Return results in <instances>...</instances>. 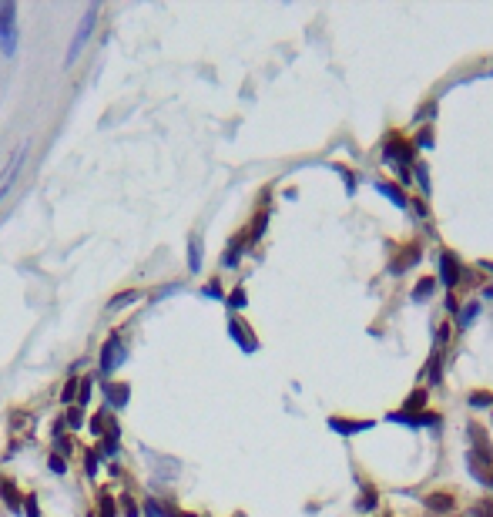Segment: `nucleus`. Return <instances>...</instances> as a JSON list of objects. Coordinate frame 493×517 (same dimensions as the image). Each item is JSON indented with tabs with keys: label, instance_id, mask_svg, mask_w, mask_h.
<instances>
[{
	"label": "nucleus",
	"instance_id": "obj_3",
	"mask_svg": "<svg viewBox=\"0 0 493 517\" xmlns=\"http://www.w3.org/2000/svg\"><path fill=\"white\" fill-rule=\"evenodd\" d=\"M467 430H470V450H467V460L476 463V467H487V470H490L493 467V443H490V437H487V430H483L480 423H470Z\"/></svg>",
	"mask_w": 493,
	"mask_h": 517
},
{
	"label": "nucleus",
	"instance_id": "obj_24",
	"mask_svg": "<svg viewBox=\"0 0 493 517\" xmlns=\"http://www.w3.org/2000/svg\"><path fill=\"white\" fill-rule=\"evenodd\" d=\"M470 406H474V410H490V406H493V393H487V390L470 393Z\"/></svg>",
	"mask_w": 493,
	"mask_h": 517
},
{
	"label": "nucleus",
	"instance_id": "obj_1",
	"mask_svg": "<svg viewBox=\"0 0 493 517\" xmlns=\"http://www.w3.org/2000/svg\"><path fill=\"white\" fill-rule=\"evenodd\" d=\"M382 161L396 168V178L399 185H413V141L399 138V134H389L382 141Z\"/></svg>",
	"mask_w": 493,
	"mask_h": 517
},
{
	"label": "nucleus",
	"instance_id": "obj_4",
	"mask_svg": "<svg viewBox=\"0 0 493 517\" xmlns=\"http://www.w3.org/2000/svg\"><path fill=\"white\" fill-rule=\"evenodd\" d=\"M97 14H101V7H97V3H91V7H88V14L81 17V24H77V34H74V40H71V47H67V58H64V64H67V67H71V64L81 58L84 44L91 40V34H95V24H97Z\"/></svg>",
	"mask_w": 493,
	"mask_h": 517
},
{
	"label": "nucleus",
	"instance_id": "obj_34",
	"mask_svg": "<svg viewBox=\"0 0 493 517\" xmlns=\"http://www.w3.org/2000/svg\"><path fill=\"white\" fill-rule=\"evenodd\" d=\"M97 460H101V454H97V450L84 454V474H88V477H95V474H97Z\"/></svg>",
	"mask_w": 493,
	"mask_h": 517
},
{
	"label": "nucleus",
	"instance_id": "obj_15",
	"mask_svg": "<svg viewBox=\"0 0 493 517\" xmlns=\"http://www.w3.org/2000/svg\"><path fill=\"white\" fill-rule=\"evenodd\" d=\"M433 289H437V276H423L417 286H413V296H410V299H413V303H426V299L433 296Z\"/></svg>",
	"mask_w": 493,
	"mask_h": 517
},
{
	"label": "nucleus",
	"instance_id": "obj_26",
	"mask_svg": "<svg viewBox=\"0 0 493 517\" xmlns=\"http://www.w3.org/2000/svg\"><path fill=\"white\" fill-rule=\"evenodd\" d=\"M77 390H81V376H71V380L64 383V390H60V400H64V403H74L77 400Z\"/></svg>",
	"mask_w": 493,
	"mask_h": 517
},
{
	"label": "nucleus",
	"instance_id": "obj_42",
	"mask_svg": "<svg viewBox=\"0 0 493 517\" xmlns=\"http://www.w3.org/2000/svg\"><path fill=\"white\" fill-rule=\"evenodd\" d=\"M474 511H476V517H493V504H487V500H483V504H476Z\"/></svg>",
	"mask_w": 493,
	"mask_h": 517
},
{
	"label": "nucleus",
	"instance_id": "obj_43",
	"mask_svg": "<svg viewBox=\"0 0 493 517\" xmlns=\"http://www.w3.org/2000/svg\"><path fill=\"white\" fill-rule=\"evenodd\" d=\"M433 336H437V346H446V340H450V329H446V326H439Z\"/></svg>",
	"mask_w": 493,
	"mask_h": 517
},
{
	"label": "nucleus",
	"instance_id": "obj_14",
	"mask_svg": "<svg viewBox=\"0 0 493 517\" xmlns=\"http://www.w3.org/2000/svg\"><path fill=\"white\" fill-rule=\"evenodd\" d=\"M202 259H205L202 235H191V239H188V272H202Z\"/></svg>",
	"mask_w": 493,
	"mask_h": 517
},
{
	"label": "nucleus",
	"instance_id": "obj_22",
	"mask_svg": "<svg viewBox=\"0 0 493 517\" xmlns=\"http://www.w3.org/2000/svg\"><path fill=\"white\" fill-rule=\"evenodd\" d=\"M476 316H480V303H470L467 309H460V316H456V326H460V329H467V326L474 323Z\"/></svg>",
	"mask_w": 493,
	"mask_h": 517
},
{
	"label": "nucleus",
	"instance_id": "obj_36",
	"mask_svg": "<svg viewBox=\"0 0 493 517\" xmlns=\"http://www.w3.org/2000/svg\"><path fill=\"white\" fill-rule=\"evenodd\" d=\"M24 517H40V507H38V498H34V494L24 498Z\"/></svg>",
	"mask_w": 493,
	"mask_h": 517
},
{
	"label": "nucleus",
	"instance_id": "obj_6",
	"mask_svg": "<svg viewBox=\"0 0 493 517\" xmlns=\"http://www.w3.org/2000/svg\"><path fill=\"white\" fill-rule=\"evenodd\" d=\"M389 423H399V427H410V430H423V427H437L439 430V413H430V410H423V413H403V410H396V413H389L386 417Z\"/></svg>",
	"mask_w": 493,
	"mask_h": 517
},
{
	"label": "nucleus",
	"instance_id": "obj_31",
	"mask_svg": "<svg viewBox=\"0 0 493 517\" xmlns=\"http://www.w3.org/2000/svg\"><path fill=\"white\" fill-rule=\"evenodd\" d=\"M268 229V212H259V218H255V229H252V242H259Z\"/></svg>",
	"mask_w": 493,
	"mask_h": 517
},
{
	"label": "nucleus",
	"instance_id": "obj_11",
	"mask_svg": "<svg viewBox=\"0 0 493 517\" xmlns=\"http://www.w3.org/2000/svg\"><path fill=\"white\" fill-rule=\"evenodd\" d=\"M373 189H376V192L382 195V198H386V202H393V205H396V209H410V198H406V195H403V189H399L396 182H376V185H373Z\"/></svg>",
	"mask_w": 493,
	"mask_h": 517
},
{
	"label": "nucleus",
	"instance_id": "obj_20",
	"mask_svg": "<svg viewBox=\"0 0 493 517\" xmlns=\"http://www.w3.org/2000/svg\"><path fill=\"white\" fill-rule=\"evenodd\" d=\"M138 299H141V292H138V289H128V292H118V296H114L111 303H108V309H124V306H131V303H138Z\"/></svg>",
	"mask_w": 493,
	"mask_h": 517
},
{
	"label": "nucleus",
	"instance_id": "obj_37",
	"mask_svg": "<svg viewBox=\"0 0 493 517\" xmlns=\"http://www.w3.org/2000/svg\"><path fill=\"white\" fill-rule=\"evenodd\" d=\"M145 511H148V517H168V514H165V507H161L154 498L145 500Z\"/></svg>",
	"mask_w": 493,
	"mask_h": 517
},
{
	"label": "nucleus",
	"instance_id": "obj_50",
	"mask_svg": "<svg viewBox=\"0 0 493 517\" xmlns=\"http://www.w3.org/2000/svg\"><path fill=\"white\" fill-rule=\"evenodd\" d=\"M168 517H175V514H168Z\"/></svg>",
	"mask_w": 493,
	"mask_h": 517
},
{
	"label": "nucleus",
	"instance_id": "obj_17",
	"mask_svg": "<svg viewBox=\"0 0 493 517\" xmlns=\"http://www.w3.org/2000/svg\"><path fill=\"white\" fill-rule=\"evenodd\" d=\"M0 498L10 504V511H14V514H24V498L14 491V484H3V480H0Z\"/></svg>",
	"mask_w": 493,
	"mask_h": 517
},
{
	"label": "nucleus",
	"instance_id": "obj_38",
	"mask_svg": "<svg viewBox=\"0 0 493 517\" xmlns=\"http://www.w3.org/2000/svg\"><path fill=\"white\" fill-rule=\"evenodd\" d=\"M67 427H74V430H81V427H84V413H81V410H67Z\"/></svg>",
	"mask_w": 493,
	"mask_h": 517
},
{
	"label": "nucleus",
	"instance_id": "obj_28",
	"mask_svg": "<svg viewBox=\"0 0 493 517\" xmlns=\"http://www.w3.org/2000/svg\"><path fill=\"white\" fill-rule=\"evenodd\" d=\"M91 390H95V376H81V390H77V403H81V406H88Z\"/></svg>",
	"mask_w": 493,
	"mask_h": 517
},
{
	"label": "nucleus",
	"instance_id": "obj_27",
	"mask_svg": "<svg viewBox=\"0 0 493 517\" xmlns=\"http://www.w3.org/2000/svg\"><path fill=\"white\" fill-rule=\"evenodd\" d=\"M118 507H121L124 517H141V511H138V504H134L131 494H121V498H118Z\"/></svg>",
	"mask_w": 493,
	"mask_h": 517
},
{
	"label": "nucleus",
	"instance_id": "obj_8",
	"mask_svg": "<svg viewBox=\"0 0 493 517\" xmlns=\"http://www.w3.org/2000/svg\"><path fill=\"white\" fill-rule=\"evenodd\" d=\"M124 363V349H121V336L118 333H111L108 336V343L101 346V373L104 376H111L118 366Z\"/></svg>",
	"mask_w": 493,
	"mask_h": 517
},
{
	"label": "nucleus",
	"instance_id": "obj_23",
	"mask_svg": "<svg viewBox=\"0 0 493 517\" xmlns=\"http://www.w3.org/2000/svg\"><path fill=\"white\" fill-rule=\"evenodd\" d=\"M437 145V138H433V128H419L417 132V141H413V148H423V152H430Z\"/></svg>",
	"mask_w": 493,
	"mask_h": 517
},
{
	"label": "nucleus",
	"instance_id": "obj_19",
	"mask_svg": "<svg viewBox=\"0 0 493 517\" xmlns=\"http://www.w3.org/2000/svg\"><path fill=\"white\" fill-rule=\"evenodd\" d=\"M413 178L419 182V192L433 195V189H430V165H426V161H417V165H413Z\"/></svg>",
	"mask_w": 493,
	"mask_h": 517
},
{
	"label": "nucleus",
	"instance_id": "obj_47",
	"mask_svg": "<svg viewBox=\"0 0 493 517\" xmlns=\"http://www.w3.org/2000/svg\"><path fill=\"white\" fill-rule=\"evenodd\" d=\"M483 299H493V286H487V289H483Z\"/></svg>",
	"mask_w": 493,
	"mask_h": 517
},
{
	"label": "nucleus",
	"instance_id": "obj_29",
	"mask_svg": "<svg viewBox=\"0 0 493 517\" xmlns=\"http://www.w3.org/2000/svg\"><path fill=\"white\" fill-rule=\"evenodd\" d=\"M20 161H24V152L17 154V161H14V168H10V178H7V185H0V202L7 198V192H10V189H14V178L20 175Z\"/></svg>",
	"mask_w": 493,
	"mask_h": 517
},
{
	"label": "nucleus",
	"instance_id": "obj_5",
	"mask_svg": "<svg viewBox=\"0 0 493 517\" xmlns=\"http://www.w3.org/2000/svg\"><path fill=\"white\" fill-rule=\"evenodd\" d=\"M463 262L456 259V252H450V249H439L437 252V279L443 283V286L453 292L456 286H460V279H463Z\"/></svg>",
	"mask_w": 493,
	"mask_h": 517
},
{
	"label": "nucleus",
	"instance_id": "obj_32",
	"mask_svg": "<svg viewBox=\"0 0 493 517\" xmlns=\"http://www.w3.org/2000/svg\"><path fill=\"white\" fill-rule=\"evenodd\" d=\"M225 303H228V309H245V306H248V299H245V289L239 286V289H235V292H232V296H228V299H225Z\"/></svg>",
	"mask_w": 493,
	"mask_h": 517
},
{
	"label": "nucleus",
	"instance_id": "obj_25",
	"mask_svg": "<svg viewBox=\"0 0 493 517\" xmlns=\"http://www.w3.org/2000/svg\"><path fill=\"white\" fill-rule=\"evenodd\" d=\"M426 507H430V511H453V498L433 494V498H426Z\"/></svg>",
	"mask_w": 493,
	"mask_h": 517
},
{
	"label": "nucleus",
	"instance_id": "obj_2",
	"mask_svg": "<svg viewBox=\"0 0 493 517\" xmlns=\"http://www.w3.org/2000/svg\"><path fill=\"white\" fill-rule=\"evenodd\" d=\"M17 3H0V54L17 58Z\"/></svg>",
	"mask_w": 493,
	"mask_h": 517
},
{
	"label": "nucleus",
	"instance_id": "obj_33",
	"mask_svg": "<svg viewBox=\"0 0 493 517\" xmlns=\"http://www.w3.org/2000/svg\"><path fill=\"white\" fill-rule=\"evenodd\" d=\"M47 470H51V474H64V470H67V460L60 457V454H51V457H47Z\"/></svg>",
	"mask_w": 493,
	"mask_h": 517
},
{
	"label": "nucleus",
	"instance_id": "obj_40",
	"mask_svg": "<svg viewBox=\"0 0 493 517\" xmlns=\"http://www.w3.org/2000/svg\"><path fill=\"white\" fill-rule=\"evenodd\" d=\"M202 296H209V299H222V303H225V296H222V289H218V283H209V286L202 289Z\"/></svg>",
	"mask_w": 493,
	"mask_h": 517
},
{
	"label": "nucleus",
	"instance_id": "obj_10",
	"mask_svg": "<svg viewBox=\"0 0 493 517\" xmlns=\"http://www.w3.org/2000/svg\"><path fill=\"white\" fill-rule=\"evenodd\" d=\"M419 255H423V249H419V246H406V249H399V255H393V259H389L386 272H389V276H403L406 269L417 266Z\"/></svg>",
	"mask_w": 493,
	"mask_h": 517
},
{
	"label": "nucleus",
	"instance_id": "obj_18",
	"mask_svg": "<svg viewBox=\"0 0 493 517\" xmlns=\"http://www.w3.org/2000/svg\"><path fill=\"white\" fill-rule=\"evenodd\" d=\"M242 242H245V235L232 239V249H228V252H225V259H222V266H225V269H235V266H239V259H242V252H245V246H242Z\"/></svg>",
	"mask_w": 493,
	"mask_h": 517
},
{
	"label": "nucleus",
	"instance_id": "obj_12",
	"mask_svg": "<svg viewBox=\"0 0 493 517\" xmlns=\"http://www.w3.org/2000/svg\"><path fill=\"white\" fill-rule=\"evenodd\" d=\"M104 397H108V403H111L114 410H121V406H128V400H131V386L128 383H104Z\"/></svg>",
	"mask_w": 493,
	"mask_h": 517
},
{
	"label": "nucleus",
	"instance_id": "obj_30",
	"mask_svg": "<svg viewBox=\"0 0 493 517\" xmlns=\"http://www.w3.org/2000/svg\"><path fill=\"white\" fill-rule=\"evenodd\" d=\"M108 417H111L108 410H101V413L91 417V434H95V437H104V423H108Z\"/></svg>",
	"mask_w": 493,
	"mask_h": 517
},
{
	"label": "nucleus",
	"instance_id": "obj_45",
	"mask_svg": "<svg viewBox=\"0 0 493 517\" xmlns=\"http://www.w3.org/2000/svg\"><path fill=\"white\" fill-rule=\"evenodd\" d=\"M446 309H450V312H456V316H460V303H456V296H453V292H446Z\"/></svg>",
	"mask_w": 493,
	"mask_h": 517
},
{
	"label": "nucleus",
	"instance_id": "obj_39",
	"mask_svg": "<svg viewBox=\"0 0 493 517\" xmlns=\"http://www.w3.org/2000/svg\"><path fill=\"white\" fill-rule=\"evenodd\" d=\"M437 104H433V101H430V104H423V108H419V115L413 118V121H426V118H437Z\"/></svg>",
	"mask_w": 493,
	"mask_h": 517
},
{
	"label": "nucleus",
	"instance_id": "obj_21",
	"mask_svg": "<svg viewBox=\"0 0 493 517\" xmlns=\"http://www.w3.org/2000/svg\"><path fill=\"white\" fill-rule=\"evenodd\" d=\"M97 517H118V504L108 491H101V498H97Z\"/></svg>",
	"mask_w": 493,
	"mask_h": 517
},
{
	"label": "nucleus",
	"instance_id": "obj_44",
	"mask_svg": "<svg viewBox=\"0 0 493 517\" xmlns=\"http://www.w3.org/2000/svg\"><path fill=\"white\" fill-rule=\"evenodd\" d=\"M27 420H31V413H27V410H17V413H10V423H17V427H20V423H27Z\"/></svg>",
	"mask_w": 493,
	"mask_h": 517
},
{
	"label": "nucleus",
	"instance_id": "obj_35",
	"mask_svg": "<svg viewBox=\"0 0 493 517\" xmlns=\"http://www.w3.org/2000/svg\"><path fill=\"white\" fill-rule=\"evenodd\" d=\"M336 172L342 175V182H346V195H356V185H359V178L353 172H346V168H336Z\"/></svg>",
	"mask_w": 493,
	"mask_h": 517
},
{
	"label": "nucleus",
	"instance_id": "obj_13",
	"mask_svg": "<svg viewBox=\"0 0 493 517\" xmlns=\"http://www.w3.org/2000/svg\"><path fill=\"white\" fill-rule=\"evenodd\" d=\"M423 380H426L430 386L443 383V349H433L430 363H426V369H423Z\"/></svg>",
	"mask_w": 493,
	"mask_h": 517
},
{
	"label": "nucleus",
	"instance_id": "obj_16",
	"mask_svg": "<svg viewBox=\"0 0 493 517\" xmlns=\"http://www.w3.org/2000/svg\"><path fill=\"white\" fill-rule=\"evenodd\" d=\"M426 403H430V393H426V390H413V393L406 397V403H403V413H423Z\"/></svg>",
	"mask_w": 493,
	"mask_h": 517
},
{
	"label": "nucleus",
	"instance_id": "obj_41",
	"mask_svg": "<svg viewBox=\"0 0 493 517\" xmlns=\"http://www.w3.org/2000/svg\"><path fill=\"white\" fill-rule=\"evenodd\" d=\"M359 507H362V511H373V507H376V494H373L369 487H366V498H362Z\"/></svg>",
	"mask_w": 493,
	"mask_h": 517
},
{
	"label": "nucleus",
	"instance_id": "obj_46",
	"mask_svg": "<svg viewBox=\"0 0 493 517\" xmlns=\"http://www.w3.org/2000/svg\"><path fill=\"white\" fill-rule=\"evenodd\" d=\"M410 209L417 212L419 218H426V205H423V202H413V198H410Z\"/></svg>",
	"mask_w": 493,
	"mask_h": 517
},
{
	"label": "nucleus",
	"instance_id": "obj_9",
	"mask_svg": "<svg viewBox=\"0 0 493 517\" xmlns=\"http://www.w3.org/2000/svg\"><path fill=\"white\" fill-rule=\"evenodd\" d=\"M329 430L332 434H339V437H356V434H366V430H373L376 420H346V417H329Z\"/></svg>",
	"mask_w": 493,
	"mask_h": 517
},
{
	"label": "nucleus",
	"instance_id": "obj_49",
	"mask_svg": "<svg viewBox=\"0 0 493 517\" xmlns=\"http://www.w3.org/2000/svg\"><path fill=\"white\" fill-rule=\"evenodd\" d=\"M84 517H97V514H84Z\"/></svg>",
	"mask_w": 493,
	"mask_h": 517
},
{
	"label": "nucleus",
	"instance_id": "obj_48",
	"mask_svg": "<svg viewBox=\"0 0 493 517\" xmlns=\"http://www.w3.org/2000/svg\"><path fill=\"white\" fill-rule=\"evenodd\" d=\"M490 487H493V470H490Z\"/></svg>",
	"mask_w": 493,
	"mask_h": 517
},
{
	"label": "nucleus",
	"instance_id": "obj_7",
	"mask_svg": "<svg viewBox=\"0 0 493 517\" xmlns=\"http://www.w3.org/2000/svg\"><path fill=\"white\" fill-rule=\"evenodd\" d=\"M228 336H232V343L239 346L242 353H248V356H252V353H259V340H255V333H252V329H248L239 316H232V319H228Z\"/></svg>",
	"mask_w": 493,
	"mask_h": 517
}]
</instances>
